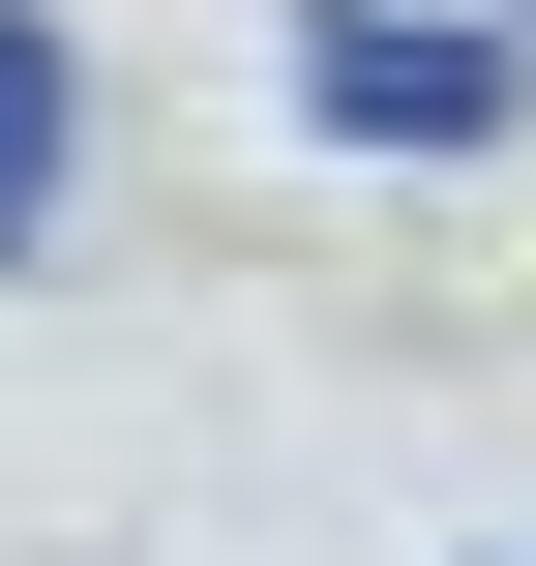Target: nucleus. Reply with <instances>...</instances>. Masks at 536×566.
<instances>
[{
    "label": "nucleus",
    "instance_id": "nucleus-2",
    "mask_svg": "<svg viewBox=\"0 0 536 566\" xmlns=\"http://www.w3.org/2000/svg\"><path fill=\"white\" fill-rule=\"evenodd\" d=\"M60 149H90V90H60V30H30V0H0V269H30V239H60Z\"/></svg>",
    "mask_w": 536,
    "mask_h": 566
},
{
    "label": "nucleus",
    "instance_id": "nucleus-1",
    "mask_svg": "<svg viewBox=\"0 0 536 566\" xmlns=\"http://www.w3.org/2000/svg\"><path fill=\"white\" fill-rule=\"evenodd\" d=\"M298 119H328V149H507V30H388V0H298Z\"/></svg>",
    "mask_w": 536,
    "mask_h": 566
}]
</instances>
